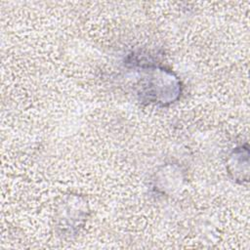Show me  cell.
<instances>
[{"label":"cell","mask_w":250,"mask_h":250,"mask_svg":"<svg viewBox=\"0 0 250 250\" xmlns=\"http://www.w3.org/2000/svg\"><path fill=\"white\" fill-rule=\"evenodd\" d=\"M139 82L140 100L158 105L174 103L181 95V83L173 72L165 68L146 65Z\"/></svg>","instance_id":"1"}]
</instances>
